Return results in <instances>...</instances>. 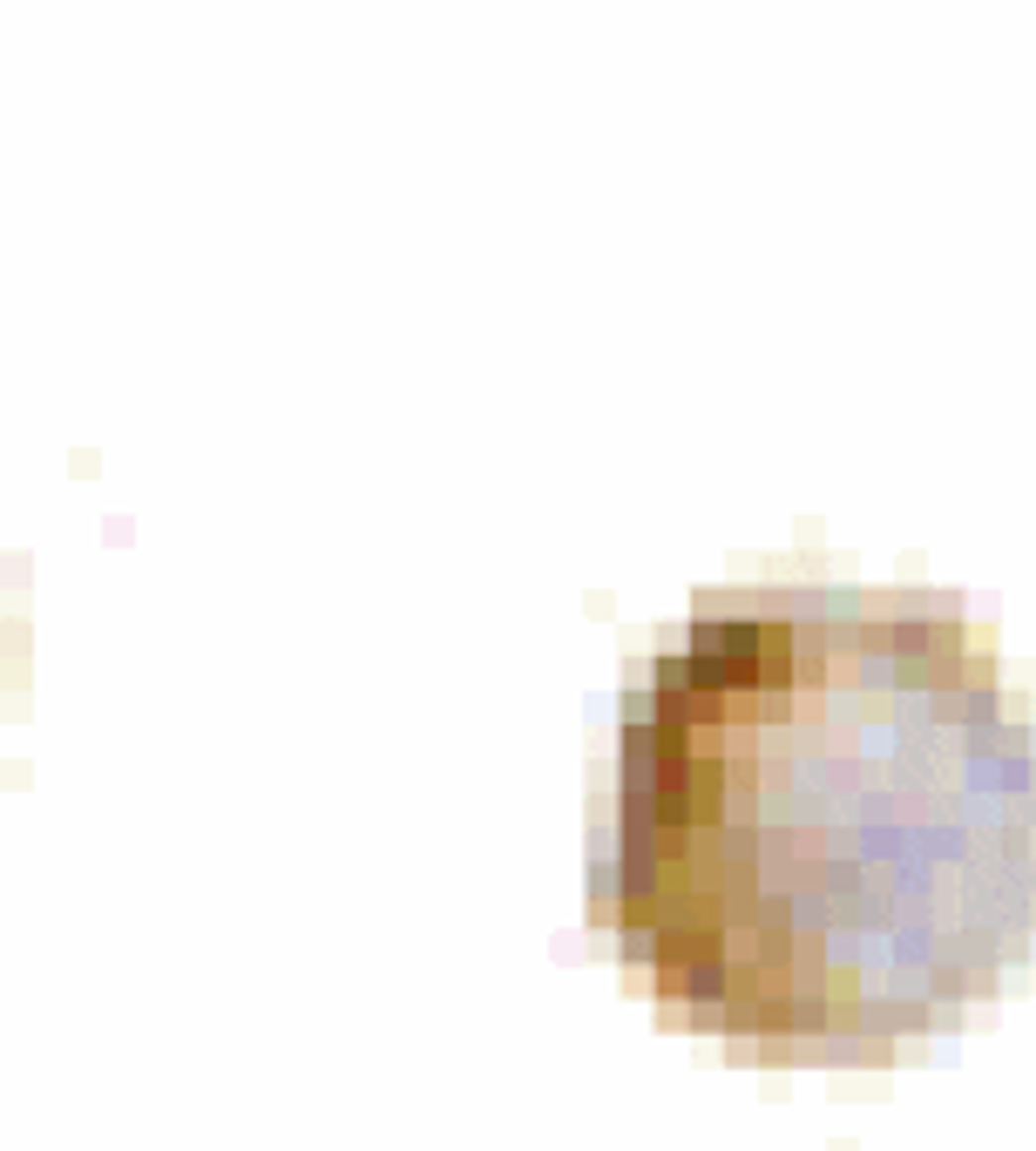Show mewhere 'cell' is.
<instances>
[{"instance_id": "6da1fadb", "label": "cell", "mask_w": 1036, "mask_h": 1151, "mask_svg": "<svg viewBox=\"0 0 1036 1151\" xmlns=\"http://www.w3.org/2000/svg\"><path fill=\"white\" fill-rule=\"evenodd\" d=\"M596 915L691 1030L881 1057L1030 942V725L928 603L725 596L630 691Z\"/></svg>"}]
</instances>
